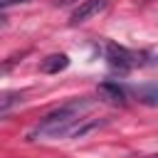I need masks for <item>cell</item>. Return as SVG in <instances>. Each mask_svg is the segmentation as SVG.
<instances>
[{
    "instance_id": "7a4b0ae2",
    "label": "cell",
    "mask_w": 158,
    "mask_h": 158,
    "mask_svg": "<svg viewBox=\"0 0 158 158\" xmlns=\"http://www.w3.org/2000/svg\"><path fill=\"white\" fill-rule=\"evenodd\" d=\"M106 62L111 69H118V72H131L133 67L141 64L138 54L126 49L123 44H116V42H109L106 44Z\"/></svg>"
},
{
    "instance_id": "277c9868",
    "label": "cell",
    "mask_w": 158,
    "mask_h": 158,
    "mask_svg": "<svg viewBox=\"0 0 158 158\" xmlns=\"http://www.w3.org/2000/svg\"><path fill=\"white\" fill-rule=\"evenodd\" d=\"M96 91H99L101 99H106V101H111V104H126V99H128V89H126L118 79H106V81H101Z\"/></svg>"
},
{
    "instance_id": "52a82bcc",
    "label": "cell",
    "mask_w": 158,
    "mask_h": 158,
    "mask_svg": "<svg viewBox=\"0 0 158 158\" xmlns=\"http://www.w3.org/2000/svg\"><path fill=\"white\" fill-rule=\"evenodd\" d=\"M22 96H25L22 91H7V94H2V96H0V118H5L7 111L22 101Z\"/></svg>"
},
{
    "instance_id": "6da1fadb",
    "label": "cell",
    "mask_w": 158,
    "mask_h": 158,
    "mask_svg": "<svg viewBox=\"0 0 158 158\" xmlns=\"http://www.w3.org/2000/svg\"><path fill=\"white\" fill-rule=\"evenodd\" d=\"M91 106V101L86 96L81 99H69L67 104L52 109L49 114H44L30 131H27V141H40V138H62L72 131V126L86 114V109Z\"/></svg>"
},
{
    "instance_id": "5b68a950",
    "label": "cell",
    "mask_w": 158,
    "mask_h": 158,
    "mask_svg": "<svg viewBox=\"0 0 158 158\" xmlns=\"http://www.w3.org/2000/svg\"><path fill=\"white\" fill-rule=\"evenodd\" d=\"M67 67H69V57H67L64 52L49 54V57H44V59L40 62V72H44V74H59V72H64Z\"/></svg>"
},
{
    "instance_id": "ba28073f",
    "label": "cell",
    "mask_w": 158,
    "mask_h": 158,
    "mask_svg": "<svg viewBox=\"0 0 158 158\" xmlns=\"http://www.w3.org/2000/svg\"><path fill=\"white\" fill-rule=\"evenodd\" d=\"M20 2H27V0H0V17H2V10L12 7V5H20Z\"/></svg>"
},
{
    "instance_id": "8992f818",
    "label": "cell",
    "mask_w": 158,
    "mask_h": 158,
    "mask_svg": "<svg viewBox=\"0 0 158 158\" xmlns=\"http://www.w3.org/2000/svg\"><path fill=\"white\" fill-rule=\"evenodd\" d=\"M133 94H136L138 101H143L146 106H156V104H158V89H156V84H143V86L133 89Z\"/></svg>"
},
{
    "instance_id": "3957f363",
    "label": "cell",
    "mask_w": 158,
    "mask_h": 158,
    "mask_svg": "<svg viewBox=\"0 0 158 158\" xmlns=\"http://www.w3.org/2000/svg\"><path fill=\"white\" fill-rule=\"evenodd\" d=\"M106 5H109V0H84V2H79L74 7L72 17H69V25H81V22L91 20L94 15H99L101 10H106Z\"/></svg>"
},
{
    "instance_id": "9c48e42d",
    "label": "cell",
    "mask_w": 158,
    "mask_h": 158,
    "mask_svg": "<svg viewBox=\"0 0 158 158\" xmlns=\"http://www.w3.org/2000/svg\"><path fill=\"white\" fill-rule=\"evenodd\" d=\"M57 7H64V5H72V2H84V0H52Z\"/></svg>"
}]
</instances>
